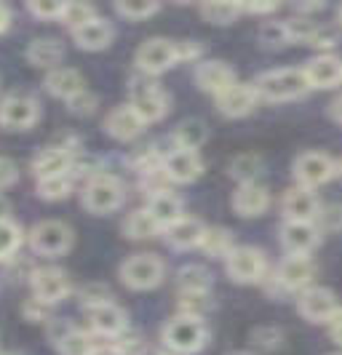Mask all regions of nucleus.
<instances>
[{"label": "nucleus", "instance_id": "obj_37", "mask_svg": "<svg viewBox=\"0 0 342 355\" xmlns=\"http://www.w3.org/2000/svg\"><path fill=\"white\" fill-rule=\"evenodd\" d=\"M22 243V230L11 219H0V259H8Z\"/></svg>", "mask_w": 342, "mask_h": 355}, {"label": "nucleus", "instance_id": "obj_27", "mask_svg": "<svg viewBox=\"0 0 342 355\" xmlns=\"http://www.w3.org/2000/svg\"><path fill=\"white\" fill-rule=\"evenodd\" d=\"M147 211L153 214V219L161 225V227H171L174 222L182 219V200L174 193L163 190V193H155L147 200Z\"/></svg>", "mask_w": 342, "mask_h": 355}, {"label": "nucleus", "instance_id": "obj_48", "mask_svg": "<svg viewBox=\"0 0 342 355\" xmlns=\"http://www.w3.org/2000/svg\"><path fill=\"white\" fill-rule=\"evenodd\" d=\"M329 331H332V339H334L337 345H342V307L334 313V318L329 320Z\"/></svg>", "mask_w": 342, "mask_h": 355}, {"label": "nucleus", "instance_id": "obj_53", "mask_svg": "<svg viewBox=\"0 0 342 355\" xmlns=\"http://www.w3.org/2000/svg\"><path fill=\"white\" fill-rule=\"evenodd\" d=\"M91 355H121V353H118L115 347H96V350H94Z\"/></svg>", "mask_w": 342, "mask_h": 355}, {"label": "nucleus", "instance_id": "obj_17", "mask_svg": "<svg viewBox=\"0 0 342 355\" xmlns=\"http://www.w3.org/2000/svg\"><path fill=\"white\" fill-rule=\"evenodd\" d=\"M284 214H287V222H316L321 214V206H318V198L313 190L294 187L284 196Z\"/></svg>", "mask_w": 342, "mask_h": 355}, {"label": "nucleus", "instance_id": "obj_7", "mask_svg": "<svg viewBox=\"0 0 342 355\" xmlns=\"http://www.w3.org/2000/svg\"><path fill=\"white\" fill-rule=\"evenodd\" d=\"M225 267L235 284H257L265 275V257L254 246H235L225 257Z\"/></svg>", "mask_w": 342, "mask_h": 355}, {"label": "nucleus", "instance_id": "obj_58", "mask_svg": "<svg viewBox=\"0 0 342 355\" xmlns=\"http://www.w3.org/2000/svg\"><path fill=\"white\" fill-rule=\"evenodd\" d=\"M337 355H340V353H337Z\"/></svg>", "mask_w": 342, "mask_h": 355}, {"label": "nucleus", "instance_id": "obj_49", "mask_svg": "<svg viewBox=\"0 0 342 355\" xmlns=\"http://www.w3.org/2000/svg\"><path fill=\"white\" fill-rule=\"evenodd\" d=\"M278 8V3H246L243 6V11H249V14H271Z\"/></svg>", "mask_w": 342, "mask_h": 355}, {"label": "nucleus", "instance_id": "obj_50", "mask_svg": "<svg viewBox=\"0 0 342 355\" xmlns=\"http://www.w3.org/2000/svg\"><path fill=\"white\" fill-rule=\"evenodd\" d=\"M254 339H268L265 345H268V347H273L275 342H281V331H278V329H259V331L254 334Z\"/></svg>", "mask_w": 342, "mask_h": 355}, {"label": "nucleus", "instance_id": "obj_43", "mask_svg": "<svg viewBox=\"0 0 342 355\" xmlns=\"http://www.w3.org/2000/svg\"><path fill=\"white\" fill-rule=\"evenodd\" d=\"M80 300L86 302V307H91V304L110 302L112 297H110V291H108V288H105L102 284H91V286H86V288L80 291Z\"/></svg>", "mask_w": 342, "mask_h": 355}, {"label": "nucleus", "instance_id": "obj_26", "mask_svg": "<svg viewBox=\"0 0 342 355\" xmlns=\"http://www.w3.org/2000/svg\"><path fill=\"white\" fill-rule=\"evenodd\" d=\"M72 37H75V43L80 46V49H86V51H99V49H105L110 40H112V27H110L108 19L96 17L86 21L83 27H78V30H72Z\"/></svg>", "mask_w": 342, "mask_h": 355}, {"label": "nucleus", "instance_id": "obj_25", "mask_svg": "<svg viewBox=\"0 0 342 355\" xmlns=\"http://www.w3.org/2000/svg\"><path fill=\"white\" fill-rule=\"evenodd\" d=\"M203 232H206V225L196 219V216H182L180 222H174L171 227H166V238L174 249H193V246H200L203 241Z\"/></svg>", "mask_w": 342, "mask_h": 355}, {"label": "nucleus", "instance_id": "obj_10", "mask_svg": "<svg viewBox=\"0 0 342 355\" xmlns=\"http://www.w3.org/2000/svg\"><path fill=\"white\" fill-rule=\"evenodd\" d=\"M294 177L300 182V187L316 190L334 177V160L324 153H305L294 160Z\"/></svg>", "mask_w": 342, "mask_h": 355}, {"label": "nucleus", "instance_id": "obj_2", "mask_svg": "<svg viewBox=\"0 0 342 355\" xmlns=\"http://www.w3.org/2000/svg\"><path fill=\"white\" fill-rule=\"evenodd\" d=\"M209 339V329L203 318H190V315H177L163 326V345L180 355H193Z\"/></svg>", "mask_w": 342, "mask_h": 355}, {"label": "nucleus", "instance_id": "obj_33", "mask_svg": "<svg viewBox=\"0 0 342 355\" xmlns=\"http://www.w3.org/2000/svg\"><path fill=\"white\" fill-rule=\"evenodd\" d=\"M238 14H243L241 3H225V0H214V3H203L200 6V17L212 24H230L235 21Z\"/></svg>", "mask_w": 342, "mask_h": 355}, {"label": "nucleus", "instance_id": "obj_55", "mask_svg": "<svg viewBox=\"0 0 342 355\" xmlns=\"http://www.w3.org/2000/svg\"><path fill=\"white\" fill-rule=\"evenodd\" d=\"M340 21H342V8H340Z\"/></svg>", "mask_w": 342, "mask_h": 355}, {"label": "nucleus", "instance_id": "obj_30", "mask_svg": "<svg viewBox=\"0 0 342 355\" xmlns=\"http://www.w3.org/2000/svg\"><path fill=\"white\" fill-rule=\"evenodd\" d=\"M171 139H174V144L180 150H198L200 144L206 142V125L200 123V121H196V118H187V121H182L174 128Z\"/></svg>", "mask_w": 342, "mask_h": 355}, {"label": "nucleus", "instance_id": "obj_21", "mask_svg": "<svg viewBox=\"0 0 342 355\" xmlns=\"http://www.w3.org/2000/svg\"><path fill=\"white\" fill-rule=\"evenodd\" d=\"M46 89L59 99L72 102L75 96H80L86 91V80L75 67H56V70H49V75H46Z\"/></svg>", "mask_w": 342, "mask_h": 355}, {"label": "nucleus", "instance_id": "obj_14", "mask_svg": "<svg viewBox=\"0 0 342 355\" xmlns=\"http://www.w3.org/2000/svg\"><path fill=\"white\" fill-rule=\"evenodd\" d=\"M257 99H259V94L254 89V83H235L222 96H216V107L228 118H243L254 110Z\"/></svg>", "mask_w": 342, "mask_h": 355}, {"label": "nucleus", "instance_id": "obj_19", "mask_svg": "<svg viewBox=\"0 0 342 355\" xmlns=\"http://www.w3.org/2000/svg\"><path fill=\"white\" fill-rule=\"evenodd\" d=\"M86 313H89L91 329H94L96 334L118 337V334L126 329V313H123L115 302L91 304V307H86Z\"/></svg>", "mask_w": 342, "mask_h": 355}, {"label": "nucleus", "instance_id": "obj_51", "mask_svg": "<svg viewBox=\"0 0 342 355\" xmlns=\"http://www.w3.org/2000/svg\"><path fill=\"white\" fill-rule=\"evenodd\" d=\"M8 24H11V11H8V6L0 3V33H6Z\"/></svg>", "mask_w": 342, "mask_h": 355}, {"label": "nucleus", "instance_id": "obj_38", "mask_svg": "<svg viewBox=\"0 0 342 355\" xmlns=\"http://www.w3.org/2000/svg\"><path fill=\"white\" fill-rule=\"evenodd\" d=\"M115 11L126 19H147L158 11V3H150V0H121V3H115Z\"/></svg>", "mask_w": 342, "mask_h": 355}, {"label": "nucleus", "instance_id": "obj_52", "mask_svg": "<svg viewBox=\"0 0 342 355\" xmlns=\"http://www.w3.org/2000/svg\"><path fill=\"white\" fill-rule=\"evenodd\" d=\"M332 118H334L337 123H342V96H337L334 105H332Z\"/></svg>", "mask_w": 342, "mask_h": 355}, {"label": "nucleus", "instance_id": "obj_41", "mask_svg": "<svg viewBox=\"0 0 342 355\" xmlns=\"http://www.w3.org/2000/svg\"><path fill=\"white\" fill-rule=\"evenodd\" d=\"M27 8H30V14H35L37 19H62L65 3H59V0H33Z\"/></svg>", "mask_w": 342, "mask_h": 355}, {"label": "nucleus", "instance_id": "obj_29", "mask_svg": "<svg viewBox=\"0 0 342 355\" xmlns=\"http://www.w3.org/2000/svg\"><path fill=\"white\" fill-rule=\"evenodd\" d=\"M177 286L180 294H209L212 288V275L200 265H187L177 272Z\"/></svg>", "mask_w": 342, "mask_h": 355}, {"label": "nucleus", "instance_id": "obj_5", "mask_svg": "<svg viewBox=\"0 0 342 355\" xmlns=\"http://www.w3.org/2000/svg\"><path fill=\"white\" fill-rule=\"evenodd\" d=\"M177 62H180L177 40H169V37H150V40H144L142 46L137 49V67L144 75L166 72L169 67H174Z\"/></svg>", "mask_w": 342, "mask_h": 355}, {"label": "nucleus", "instance_id": "obj_8", "mask_svg": "<svg viewBox=\"0 0 342 355\" xmlns=\"http://www.w3.org/2000/svg\"><path fill=\"white\" fill-rule=\"evenodd\" d=\"M37 115H40V107L30 94H8L0 99V125L6 128H30L35 125Z\"/></svg>", "mask_w": 342, "mask_h": 355}, {"label": "nucleus", "instance_id": "obj_36", "mask_svg": "<svg viewBox=\"0 0 342 355\" xmlns=\"http://www.w3.org/2000/svg\"><path fill=\"white\" fill-rule=\"evenodd\" d=\"M91 19H96V11H94V6L89 3H78V0H72V3H65V11H62V21L70 27V30H78V27H83L86 21Z\"/></svg>", "mask_w": 342, "mask_h": 355}, {"label": "nucleus", "instance_id": "obj_45", "mask_svg": "<svg viewBox=\"0 0 342 355\" xmlns=\"http://www.w3.org/2000/svg\"><path fill=\"white\" fill-rule=\"evenodd\" d=\"M262 40L265 43H271V46H281V43H287L289 37H287V27L284 24H278V21H273V24H265L262 27Z\"/></svg>", "mask_w": 342, "mask_h": 355}, {"label": "nucleus", "instance_id": "obj_47", "mask_svg": "<svg viewBox=\"0 0 342 355\" xmlns=\"http://www.w3.org/2000/svg\"><path fill=\"white\" fill-rule=\"evenodd\" d=\"M94 105H96V99L91 96L89 91H83L80 96H75V99L70 102V107L75 110V112H91V110H94Z\"/></svg>", "mask_w": 342, "mask_h": 355}, {"label": "nucleus", "instance_id": "obj_23", "mask_svg": "<svg viewBox=\"0 0 342 355\" xmlns=\"http://www.w3.org/2000/svg\"><path fill=\"white\" fill-rule=\"evenodd\" d=\"M105 128H108L110 137H115L121 142H128V139H134L144 128V121L134 112V107L123 105V107H115L108 118H105Z\"/></svg>", "mask_w": 342, "mask_h": 355}, {"label": "nucleus", "instance_id": "obj_9", "mask_svg": "<svg viewBox=\"0 0 342 355\" xmlns=\"http://www.w3.org/2000/svg\"><path fill=\"white\" fill-rule=\"evenodd\" d=\"M30 284H33L35 300L43 304L62 302L70 294V278L59 267H40V270H35L33 278H30Z\"/></svg>", "mask_w": 342, "mask_h": 355}, {"label": "nucleus", "instance_id": "obj_3", "mask_svg": "<svg viewBox=\"0 0 342 355\" xmlns=\"http://www.w3.org/2000/svg\"><path fill=\"white\" fill-rule=\"evenodd\" d=\"M123 203V184L112 174H94L83 187V206L94 214H110Z\"/></svg>", "mask_w": 342, "mask_h": 355}, {"label": "nucleus", "instance_id": "obj_35", "mask_svg": "<svg viewBox=\"0 0 342 355\" xmlns=\"http://www.w3.org/2000/svg\"><path fill=\"white\" fill-rule=\"evenodd\" d=\"M72 190V171L70 174H59V177L49 179H37V196L46 198V200H59V198H67Z\"/></svg>", "mask_w": 342, "mask_h": 355}, {"label": "nucleus", "instance_id": "obj_57", "mask_svg": "<svg viewBox=\"0 0 342 355\" xmlns=\"http://www.w3.org/2000/svg\"><path fill=\"white\" fill-rule=\"evenodd\" d=\"M0 355H3V353H0Z\"/></svg>", "mask_w": 342, "mask_h": 355}, {"label": "nucleus", "instance_id": "obj_16", "mask_svg": "<svg viewBox=\"0 0 342 355\" xmlns=\"http://www.w3.org/2000/svg\"><path fill=\"white\" fill-rule=\"evenodd\" d=\"M281 243L291 257H307L318 246V230L313 222H287L281 230Z\"/></svg>", "mask_w": 342, "mask_h": 355}, {"label": "nucleus", "instance_id": "obj_44", "mask_svg": "<svg viewBox=\"0 0 342 355\" xmlns=\"http://www.w3.org/2000/svg\"><path fill=\"white\" fill-rule=\"evenodd\" d=\"M17 179H19V166L11 158H3L0 155V190L11 187Z\"/></svg>", "mask_w": 342, "mask_h": 355}, {"label": "nucleus", "instance_id": "obj_31", "mask_svg": "<svg viewBox=\"0 0 342 355\" xmlns=\"http://www.w3.org/2000/svg\"><path fill=\"white\" fill-rule=\"evenodd\" d=\"M158 230H161V225L153 219V214L147 211V209L131 211L126 219H123V232H126V238H137V241H142V238L155 235Z\"/></svg>", "mask_w": 342, "mask_h": 355}, {"label": "nucleus", "instance_id": "obj_22", "mask_svg": "<svg viewBox=\"0 0 342 355\" xmlns=\"http://www.w3.org/2000/svg\"><path fill=\"white\" fill-rule=\"evenodd\" d=\"M313 275H316V265L310 262V257H287L278 267V281L291 291H305Z\"/></svg>", "mask_w": 342, "mask_h": 355}, {"label": "nucleus", "instance_id": "obj_42", "mask_svg": "<svg viewBox=\"0 0 342 355\" xmlns=\"http://www.w3.org/2000/svg\"><path fill=\"white\" fill-rule=\"evenodd\" d=\"M318 219H321V225H324L326 230L342 232V203H334V206L324 209V211L318 214Z\"/></svg>", "mask_w": 342, "mask_h": 355}, {"label": "nucleus", "instance_id": "obj_40", "mask_svg": "<svg viewBox=\"0 0 342 355\" xmlns=\"http://www.w3.org/2000/svg\"><path fill=\"white\" fill-rule=\"evenodd\" d=\"M257 171H259V158H257V155H238V158L230 163V174H233L235 179H241V184L254 182Z\"/></svg>", "mask_w": 342, "mask_h": 355}, {"label": "nucleus", "instance_id": "obj_6", "mask_svg": "<svg viewBox=\"0 0 342 355\" xmlns=\"http://www.w3.org/2000/svg\"><path fill=\"white\" fill-rule=\"evenodd\" d=\"M30 246L46 257L65 254L72 246V230L59 219H43L30 230Z\"/></svg>", "mask_w": 342, "mask_h": 355}, {"label": "nucleus", "instance_id": "obj_12", "mask_svg": "<svg viewBox=\"0 0 342 355\" xmlns=\"http://www.w3.org/2000/svg\"><path fill=\"white\" fill-rule=\"evenodd\" d=\"M297 310L310 323H329L334 318V313L340 310V304L329 288H305L297 300Z\"/></svg>", "mask_w": 342, "mask_h": 355}, {"label": "nucleus", "instance_id": "obj_54", "mask_svg": "<svg viewBox=\"0 0 342 355\" xmlns=\"http://www.w3.org/2000/svg\"><path fill=\"white\" fill-rule=\"evenodd\" d=\"M142 355H166V353H161V350H144Z\"/></svg>", "mask_w": 342, "mask_h": 355}, {"label": "nucleus", "instance_id": "obj_15", "mask_svg": "<svg viewBox=\"0 0 342 355\" xmlns=\"http://www.w3.org/2000/svg\"><path fill=\"white\" fill-rule=\"evenodd\" d=\"M196 80H198L200 89L209 91V94H214V96H222L230 86L238 83V80H235L233 67L225 64V62H216V59L200 62L198 70H196Z\"/></svg>", "mask_w": 342, "mask_h": 355}, {"label": "nucleus", "instance_id": "obj_28", "mask_svg": "<svg viewBox=\"0 0 342 355\" xmlns=\"http://www.w3.org/2000/svg\"><path fill=\"white\" fill-rule=\"evenodd\" d=\"M27 59L35 67L56 70V64L65 59V46L56 37H37V40L30 43V49H27Z\"/></svg>", "mask_w": 342, "mask_h": 355}, {"label": "nucleus", "instance_id": "obj_34", "mask_svg": "<svg viewBox=\"0 0 342 355\" xmlns=\"http://www.w3.org/2000/svg\"><path fill=\"white\" fill-rule=\"evenodd\" d=\"M56 345H59V353L62 355H91L94 350H96L89 334H86V331H78V329L65 331Z\"/></svg>", "mask_w": 342, "mask_h": 355}, {"label": "nucleus", "instance_id": "obj_13", "mask_svg": "<svg viewBox=\"0 0 342 355\" xmlns=\"http://www.w3.org/2000/svg\"><path fill=\"white\" fill-rule=\"evenodd\" d=\"M163 171H166V177L171 179V182H193V179L200 177V171H203V163H200L198 153L196 150H180V147H174L166 158L161 160Z\"/></svg>", "mask_w": 342, "mask_h": 355}, {"label": "nucleus", "instance_id": "obj_24", "mask_svg": "<svg viewBox=\"0 0 342 355\" xmlns=\"http://www.w3.org/2000/svg\"><path fill=\"white\" fill-rule=\"evenodd\" d=\"M268 206H271V196L257 182H246L233 193V209L241 216H259Z\"/></svg>", "mask_w": 342, "mask_h": 355}, {"label": "nucleus", "instance_id": "obj_1", "mask_svg": "<svg viewBox=\"0 0 342 355\" xmlns=\"http://www.w3.org/2000/svg\"><path fill=\"white\" fill-rule=\"evenodd\" d=\"M254 89L259 94V99H268V102H287V99H297L302 96L310 86H307V78L302 70L297 67H284V70H271L265 75L257 78Z\"/></svg>", "mask_w": 342, "mask_h": 355}, {"label": "nucleus", "instance_id": "obj_4", "mask_svg": "<svg viewBox=\"0 0 342 355\" xmlns=\"http://www.w3.org/2000/svg\"><path fill=\"white\" fill-rule=\"evenodd\" d=\"M163 272H166V267H163V262L155 254H134V257H128L126 262L121 265L123 284L128 288H139V291L161 284Z\"/></svg>", "mask_w": 342, "mask_h": 355}, {"label": "nucleus", "instance_id": "obj_20", "mask_svg": "<svg viewBox=\"0 0 342 355\" xmlns=\"http://www.w3.org/2000/svg\"><path fill=\"white\" fill-rule=\"evenodd\" d=\"M33 171L37 179L59 177L72 171V153L67 147H46L33 158Z\"/></svg>", "mask_w": 342, "mask_h": 355}, {"label": "nucleus", "instance_id": "obj_18", "mask_svg": "<svg viewBox=\"0 0 342 355\" xmlns=\"http://www.w3.org/2000/svg\"><path fill=\"white\" fill-rule=\"evenodd\" d=\"M302 72H305L310 89H332V86L342 83V59L324 53V56H316L313 62H307Z\"/></svg>", "mask_w": 342, "mask_h": 355}, {"label": "nucleus", "instance_id": "obj_46", "mask_svg": "<svg viewBox=\"0 0 342 355\" xmlns=\"http://www.w3.org/2000/svg\"><path fill=\"white\" fill-rule=\"evenodd\" d=\"M200 49L196 40H177V53H180V62H190V59H198Z\"/></svg>", "mask_w": 342, "mask_h": 355}, {"label": "nucleus", "instance_id": "obj_11", "mask_svg": "<svg viewBox=\"0 0 342 355\" xmlns=\"http://www.w3.org/2000/svg\"><path fill=\"white\" fill-rule=\"evenodd\" d=\"M128 105L134 107V112L142 118L144 123H153V121H161L163 115H166L169 96L155 83H137L131 89V102Z\"/></svg>", "mask_w": 342, "mask_h": 355}, {"label": "nucleus", "instance_id": "obj_32", "mask_svg": "<svg viewBox=\"0 0 342 355\" xmlns=\"http://www.w3.org/2000/svg\"><path fill=\"white\" fill-rule=\"evenodd\" d=\"M200 249L206 251L209 257H228L233 246V235L225 227H206L203 232V241H200Z\"/></svg>", "mask_w": 342, "mask_h": 355}, {"label": "nucleus", "instance_id": "obj_56", "mask_svg": "<svg viewBox=\"0 0 342 355\" xmlns=\"http://www.w3.org/2000/svg\"><path fill=\"white\" fill-rule=\"evenodd\" d=\"M340 171H342V166H340Z\"/></svg>", "mask_w": 342, "mask_h": 355}, {"label": "nucleus", "instance_id": "obj_39", "mask_svg": "<svg viewBox=\"0 0 342 355\" xmlns=\"http://www.w3.org/2000/svg\"><path fill=\"white\" fill-rule=\"evenodd\" d=\"M212 307L209 294H180V315L203 318V313Z\"/></svg>", "mask_w": 342, "mask_h": 355}]
</instances>
